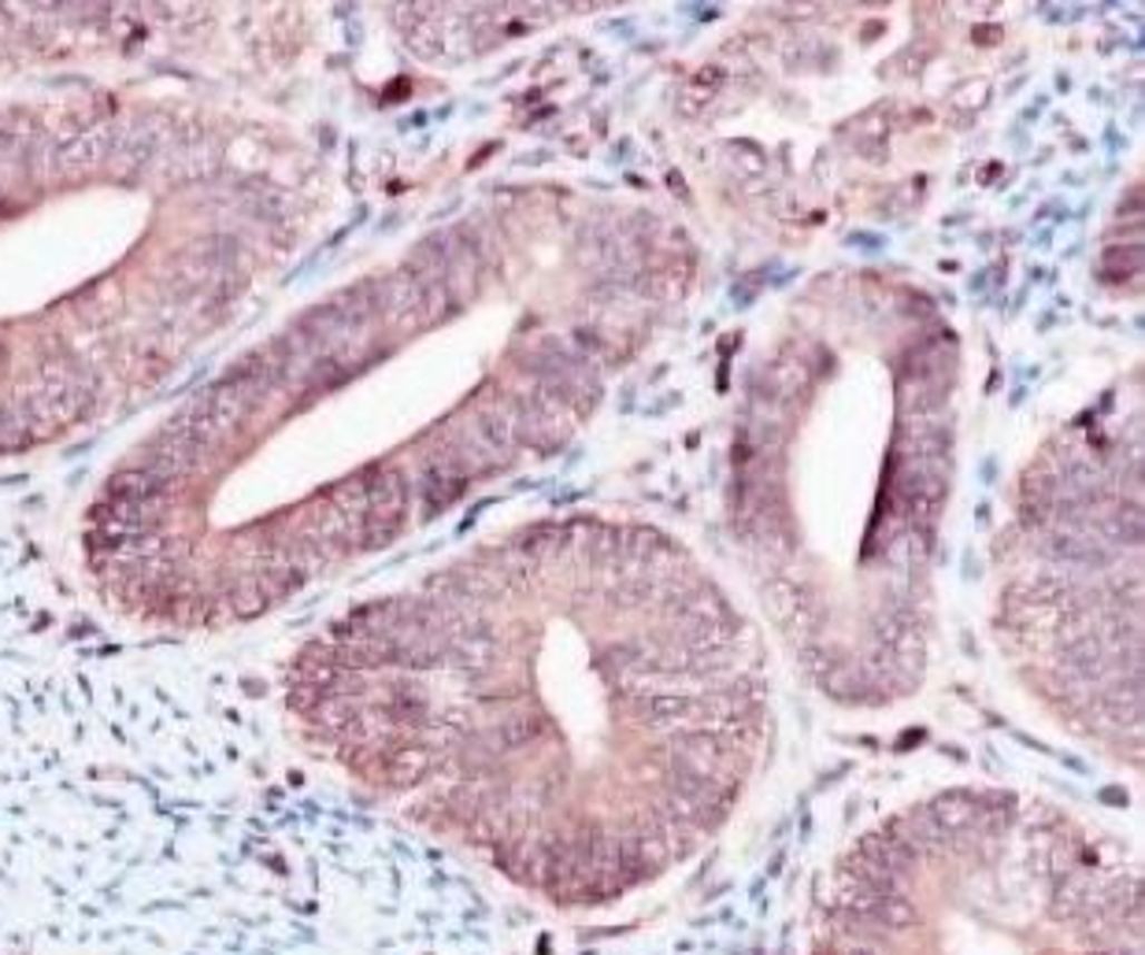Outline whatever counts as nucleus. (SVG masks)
Returning <instances> with one entry per match:
<instances>
[{"label": "nucleus", "instance_id": "nucleus-1", "mask_svg": "<svg viewBox=\"0 0 1145 955\" xmlns=\"http://www.w3.org/2000/svg\"><path fill=\"white\" fill-rule=\"evenodd\" d=\"M315 700L353 770L557 907L627 900L694 859L767 730L761 644L716 582L594 526L368 611Z\"/></svg>", "mask_w": 1145, "mask_h": 955}, {"label": "nucleus", "instance_id": "nucleus-2", "mask_svg": "<svg viewBox=\"0 0 1145 955\" xmlns=\"http://www.w3.org/2000/svg\"><path fill=\"white\" fill-rule=\"evenodd\" d=\"M812 955H1142V874L1046 804L938 796L838 863Z\"/></svg>", "mask_w": 1145, "mask_h": 955}]
</instances>
